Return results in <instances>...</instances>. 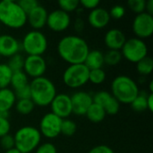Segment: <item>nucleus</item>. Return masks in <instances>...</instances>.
I'll use <instances>...</instances> for the list:
<instances>
[{
    "label": "nucleus",
    "mask_w": 153,
    "mask_h": 153,
    "mask_svg": "<svg viewBox=\"0 0 153 153\" xmlns=\"http://www.w3.org/2000/svg\"><path fill=\"white\" fill-rule=\"evenodd\" d=\"M89 51L90 48L86 40L75 35L65 36L57 44L58 55L70 65L83 64Z\"/></svg>",
    "instance_id": "nucleus-1"
},
{
    "label": "nucleus",
    "mask_w": 153,
    "mask_h": 153,
    "mask_svg": "<svg viewBox=\"0 0 153 153\" xmlns=\"http://www.w3.org/2000/svg\"><path fill=\"white\" fill-rule=\"evenodd\" d=\"M30 100L35 105L39 107L50 105L57 94L54 82L45 76L32 79L30 82Z\"/></svg>",
    "instance_id": "nucleus-2"
},
{
    "label": "nucleus",
    "mask_w": 153,
    "mask_h": 153,
    "mask_svg": "<svg viewBox=\"0 0 153 153\" xmlns=\"http://www.w3.org/2000/svg\"><path fill=\"white\" fill-rule=\"evenodd\" d=\"M140 93L136 82L127 75H118L111 83V94L119 103L131 104Z\"/></svg>",
    "instance_id": "nucleus-3"
},
{
    "label": "nucleus",
    "mask_w": 153,
    "mask_h": 153,
    "mask_svg": "<svg viewBox=\"0 0 153 153\" xmlns=\"http://www.w3.org/2000/svg\"><path fill=\"white\" fill-rule=\"evenodd\" d=\"M0 22L11 29H20L27 22V14L17 1H0Z\"/></svg>",
    "instance_id": "nucleus-4"
},
{
    "label": "nucleus",
    "mask_w": 153,
    "mask_h": 153,
    "mask_svg": "<svg viewBox=\"0 0 153 153\" xmlns=\"http://www.w3.org/2000/svg\"><path fill=\"white\" fill-rule=\"evenodd\" d=\"M14 138V147L21 153H30L35 151L41 141V134L38 128L25 126L19 128Z\"/></svg>",
    "instance_id": "nucleus-5"
},
{
    "label": "nucleus",
    "mask_w": 153,
    "mask_h": 153,
    "mask_svg": "<svg viewBox=\"0 0 153 153\" xmlns=\"http://www.w3.org/2000/svg\"><path fill=\"white\" fill-rule=\"evenodd\" d=\"M48 45L46 35L36 30L27 32L22 42V48L28 56H42L47 51Z\"/></svg>",
    "instance_id": "nucleus-6"
},
{
    "label": "nucleus",
    "mask_w": 153,
    "mask_h": 153,
    "mask_svg": "<svg viewBox=\"0 0 153 153\" xmlns=\"http://www.w3.org/2000/svg\"><path fill=\"white\" fill-rule=\"evenodd\" d=\"M90 70L84 64L69 65L63 74L64 83L71 89H78L89 82Z\"/></svg>",
    "instance_id": "nucleus-7"
},
{
    "label": "nucleus",
    "mask_w": 153,
    "mask_h": 153,
    "mask_svg": "<svg viewBox=\"0 0 153 153\" xmlns=\"http://www.w3.org/2000/svg\"><path fill=\"white\" fill-rule=\"evenodd\" d=\"M120 52L127 61L136 64L148 56V47L143 39L135 37L126 39Z\"/></svg>",
    "instance_id": "nucleus-8"
},
{
    "label": "nucleus",
    "mask_w": 153,
    "mask_h": 153,
    "mask_svg": "<svg viewBox=\"0 0 153 153\" xmlns=\"http://www.w3.org/2000/svg\"><path fill=\"white\" fill-rule=\"evenodd\" d=\"M62 118L58 117L52 112L45 114L39 122V133L41 136L48 139H54L61 134Z\"/></svg>",
    "instance_id": "nucleus-9"
},
{
    "label": "nucleus",
    "mask_w": 153,
    "mask_h": 153,
    "mask_svg": "<svg viewBox=\"0 0 153 153\" xmlns=\"http://www.w3.org/2000/svg\"><path fill=\"white\" fill-rule=\"evenodd\" d=\"M132 29L136 38L141 39L150 38L153 33V15L146 12L136 14L133 21Z\"/></svg>",
    "instance_id": "nucleus-10"
},
{
    "label": "nucleus",
    "mask_w": 153,
    "mask_h": 153,
    "mask_svg": "<svg viewBox=\"0 0 153 153\" xmlns=\"http://www.w3.org/2000/svg\"><path fill=\"white\" fill-rule=\"evenodd\" d=\"M47 70V62L42 56H27L24 58L23 72L32 79L41 77Z\"/></svg>",
    "instance_id": "nucleus-11"
},
{
    "label": "nucleus",
    "mask_w": 153,
    "mask_h": 153,
    "mask_svg": "<svg viewBox=\"0 0 153 153\" xmlns=\"http://www.w3.org/2000/svg\"><path fill=\"white\" fill-rule=\"evenodd\" d=\"M93 103H96L103 108L107 115L115 116L120 109V103L117 99L107 91H100L92 96Z\"/></svg>",
    "instance_id": "nucleus-12"
},
{
    "label": "nucleus",
    "mask_w": 153,
    "mask_h": 153,
    "mask_svg": "<svg viewBox=\"0 0 153 153\" xmlns=\"http://www.w3.org/2000/svg\"><path fill=\"white\" fill-rule=\"evenodd\" d=\"M71 24V16L68 13L61 9H56L48 14L47 24L48 27L56 32L65 30Z\"/></svg>",
    "instance_id": "nucleus-13"
},
{
    "label": "nucleus",
    "mask_w": 153,
    "mask_h": 153,
    "mask_svg": "<svg viewBox=\"0 0 153 153\" xmlns=\"http://www.w3.org/2000/svg\"><path fill=\"white\" fill-rule=\"evenodd\" d=\"M50 108L51 112L62 119L68 118L73 114L71 97L66 93H57L50 103Z\"/></svg>",
    "instance_id": "nucleus-14"
},
{
    "label": "nucleus",
    "mask_w": 153,
    "mask_h": 153,
    "mask_svg": "<svg viewBox=\"0 0 153 153\" xmlns=\"http://www.w3.org/2000/svg\"><path fill=\"white\" fill-rule=\"evenodd\" d=\"M71 97L72 101V110L76 116H85L87 110L93 103L92 96L83 91L74 92Z\"/></svg>",
    "instance_id": "nucleus-15"
},
{
    "label": "nucleus",
    "mask_w": 153,
    "mask_h": 153,
    "mask_svg": "<svg viewBox=\"0 0 153 153\" xmlns=\"http://www.w3.org/2000/svg\"><path fill=\"white\" fill-rule=\"evenodd\" d=\"M126 41V34L121 30L117 28L108 30L104 37L105 45L109 50H121Z\"/></svg>",
    "instance_id": "nucleus-16"
},
{
    "label": "nucleus",
    "mask_w": 153,
    "mask_h": 153,
    "mask_svg": "<svg viewBox=\"0 0 153 153\" xmlns=\"http://www.w3.org/2000/svg\"><path fill=\"white\" fill-rule=\"evenodd\" d=\"M48 11L47 9L39 4L33 10H31L29 13H27V22L36 30H39L47 24L48 19Z\"/></svg>",
    "instance_id": "nucleus-17"
},
{
    "label": "nucleus",
    "mask_w": 153,
    "mask_h": 153,
    "mask_svg": "<svg viewBox=\"0 0 153 153\" xmlns=\"http://www.w3.org/2000/svg\"><path fill=\"white\" fill-rule=\"evenodd\" d=\"M20 43L10 34L0 35V56L4 57H11L19 53Z\"/></svg>",
    "instance_id": "nucleus-18"
},
{
    "label": "nucleus",
    "mask_w": 153,
    "mask_h": 153,
    "mask_svg": "<svg viewBox=\"0 0 153 153\" xmlns=\"http://www.w3.org/2000/svg\"><path fill=\"white\" fill-rule=\"evenodd\" d=\"M88 22L91 27L95 29H102L110 22L109 13L103 7H97L90 12L88 15Z\"/></svg>",
    "instance_id": "nucleus-19"
},
{
    "label": "nucleus",
    "mask_w": 153,
    "mask_h": 153,
    "mask_svg": "<svg viewBox=\"0 0 153 153\" xmlns=\"http://www.w3.org/2000/svg\"><path fill=\"white\" fill-rule=\"evenodd\" d=\"M89 70L100 69L104 65V54L98 49L90 50L83 63Z\"/></svg>",
    "instance_id": "nucleus-20"
},
{
    "label": "nucleus",
    "mask_w": 153,
    "mask_h": 153,
    "mask_svg": "<svg viewBox=\"0 0 153 153\" xmlns=\"http://www.w3.org/2000/svg\"><path fill=\"white\" fill-rule=\"evenodd\" d=\"M16 97L14 91L10 88L0 89V111H10L15 105Z\"/></svg>",
    "instance_id": "nucleus-21"
},
{
    "label": "nucleus",
    "mask_w": 153,
    "mask_h": 153,
    "mask_svg": "<svg viewBox=\"0 0 153 153\" xmlns=\"http://www.w3.org/2000/svg\"><path fill=\"white\" fill-rule=\"evenodd\" d=\"M85 116L91 122L98 124V123L102 122L105 119L107 114L101 106L96 103H92L91 107L89 108V109L87 110Z\"/></svg>",
    "instance_id": "nucleus-22"
},
{
    "label": "nucleus",
    "mask_w": 153,
    "mask_h": 153,
    "mask_svg": "<svg viewBox=\"0 0 153 153\" xmlns=\"http://www.w3.org/2000/svg\"><path fill=\"white\" fill-rule=\"evenodd\" d=\"M27 84H29L28 76L23 72V70L17 71V72H13L10 85L13 87V89L14 91L17 90V89H20V88L27 85Z\"/></svg>",
    "instance_id": "nucleus-23"
},
{
    "label": "nucleus",
    "mask_w": 153,
    "mask_h": 153,
    "mask_svg": "<svg viewBox=\"0 0 153 153\" xmlns=\"http://www.w3.org/2000/svg\"><path fill=\"white\" fill-rule=\"evenodd\" d=\"M15 110L20 114L23 116H27L30 114L35 108V104L30 99L28 100H17L15 102Z\"/></svg>",
    "instance_id": "nucleus-24"
},
{
    "label": "nucleus",
    "mask_w": 153,
    "mask_h": 153,
    "mask_svg": "<svg viewBox=\"0 0 153 153\" xmlns=\"http://www.w3.org/2000/svg\"><path fill=\"white\" fill-rule=\"evenodd\" d=\"M136 70L142 75H149L153 70V60L149 56L136 63Z\"/></svg>",
    "instance_id": "nucleus-25"
},
{
    "label": "nucleus",
    "mask_w": 153,
    "mask_h": 153,
    "mask_svg": "<svg viewBox=\"0 0 153 153\" xmlns=\"http://www.w3.org/2000/svg\"><path fill=\"white\" fill-rule=\"evenodd\" d=\"M13 72L7 64H0V89L8 88L11 82Z\"/></svg>",
    "instance_id": "nucleus-26"
},
{
    "label": "nucleus",
    "mask_w": 153,
    "mask_h": 153,
    "mask_svg": "<svg viewBox=\"0 0 153 153\" xmlns=\"http://www.w3.org/2000/svg\"><path fill=\"white\" fill-rule=\"evenodd\" d=\"M147 95L144 92H140L132 101L131 108L137 112H143L147 109Z\"/></svg>",
    "instance_id": "nucleus-27"
},
{
    "label": "nucleus",
    "mask_w": 153,
    "mask_h": 153,
    "mask_svg": "<svg viewBox=\"0 0 153 153\" xmlns=\"http://www.w3.org/2000/svg\"><path fill=\"white\" fill-rule=\"evenodd\" d=\"M123 56L120 50H108L106 54H104V63L110 66H115L118 65Z\"/></svg>",
    "instance_id": "nucleus-28"
},
{
    "label": "nucleus",
    "mask_w": 153,
    "mask_h": 153,
    "mask_svg": "<svg viewBox=\"0 0 153 153\" xmlns=\"http://www.w3.org/2000/svg\"><path fill=\"white\" fill-rule=\"evenodd\" d=\"M23 64H24V57L22 54L17 53L11 57H9L7 65L12 70V72H17L23 70Z\"/></svg>",
    "instance_id": "nucleus-29"
},
{
    "label": "nucleus",
    "mask_w": 153,
    "mask_h": 153,
    "mask_svg": "<svg viewBox=\"0 0 153 153\" xmlns=\"http://www.w3.org/2000/svg\"><path fill=\"white\" fill-rule=\"evenodd\" d=\"M76 130H77V126L73 120L69 118H65L62 120V124H61L62 134L67 137H71L76 133Z\"/></svg>",
    "instance_id": "nucleus-30"
},
{
    "label": "nucleus",
    "mask_w": 153,
    "mask_h": 153,
    "mask_svg": "<svg viewBox=\"0 0 153 153\" xmlns=\"http://www.w3.org/2000/svg\"><path fill=\"white\" fill-rule=\"evenodd\" d=\"M106 73L102 68L90 70L89 82H91L93 84H101L106 80Z\"/></svg>",
    "instance_id": "nucleus-31"
},
{
    "label": "nucleus",
    "mask_w": 153,
    "mask_h": 153,
    "mask_svg": "<svg viewBox=\"0 0 153 153\" xmlns=\"http://www.w3.org/2000/svg\"><path fill=\"white\" fill-rule=\"evenodd\" d=\"M59 9L65 11V13H70L77 10L80 5V1L78 0H59L57 2Z\"/></svg>",
    "instance_id": "nucleus-32"
},
{
    "label": "nucleus",
    "mask_w": 153,
    "mask_h": 153,
    "mask_svg": "<svg viewBox=\"0 0 153 153\" xmlns=\"http://www.w3.org/2000/svg\"><path fill=\"white\" fill-rule=\"evenodd\" d=\"M127 4L128 7L136 14L145 12V5H146L145 0H129L127 2Z\"/></svg>",
    "instance_id": "nucleus-33"
},
{
    "label": "nucleus",
    "mask_w": 153,
    "mask_h": 153,
    "mask_svg": "<svg viewBox=\"0 0 153 153\" xmlns=\"http://www.w3.org/2000/svg\"><path fill=\"white\" fill-rule=\"evenodd\" d=\"M110 18H114V19H121L122 17L125 16L126 14V8L124 5L122 4H116L114 6L111 7L110 11H108Z\"/></svg>",
    "instance_id": "nucleus-34"
},
{
    "label": "nucleus",
    "mask_w": 153,
    "mask_h": 153,
    "mask_svg": "<svg viewBox=\"0 0 153 153\" xmlns=\"http://www.w3.org/2000/svg\"><path fill=\"white\" fill-rule=\"evenodd\" d=\"M17 3L21 6V8L26 13V14L39 4L37 0H20L17 1Z\"/></svg>",
    "instance_id": "nucleus-35"
},
{
    "label": "nucleus",
    "mask_w": 153,
    "mask_h": 153,
    "mask_svg": "<svg viewBox=\"0 0 153 153\" xmlns=\"http://www.w3.org/2000/svg\"><path fill=\"white\" fill-rule=\"evenodd\" d=\"M0 145L5 151L14 148V138L13 135L7 134L0 138Z\"/></svg>",
    "instance_id": "nucleus-36"
},
{
    "label": "nucleus",
    "mask_w": 153,
    "mask_h": 153,
    "mask_svg": "<svg viewBox=\"0 0 153 153\" xmlns=\"http://www.w3.org/2000/svg\"><path fill=\"white\" fill-rule=\"evenodd\" d=\"M14 91L16 100H28L30 99V83L20 88L17 89Z\"/></svg>",
    "instance_id": "nucleus-37"
},
{
    "label": "nucleus",
    "mask_w": 153,
    "mask_h": 153,
    "mask_svg": "<svg viewBox=\"0 0 153 153\" xmlns=\"http://www.w3.org/2000/svg\"><path fill=\"white\" fill-rule=\"evenodd\" d=\"M35 153H57L56 147L51 143H44L39 144L35 150Z\"/></svg>",
    "instance_id": "nucleus-38"
},
{
    "label": "nucleus",
    "mask_w": 153,
    "mask_h": 153,
    "mask_svg": "<svg viewBox=\"0 0 153 153\" xmlns=\"http://www.w3.org/2000/svg\"><path fill=\"white\" fill-rule=\"evenodd\" d=\"M11 129L10 122L7 118L0 117V138L7 134H9Z\"/></svg>",
    "instance_id": "nucleus-39"
},
{
    "label": "nucleus",
    "mask_w": 153,
    "mask_h": 153,
    "mask_svg": "<svg viewBox=\"0 0 153 153\" xmlns=\"http://www.w3.org/2000/svg\"><path fill=\"white\" fill-rule=\"evenodd\" d=\"M100 2V0H82L80 1V4L85 8V9H90L91 11L99 7Z\"/></svg>",
    "instance_id": "nucleus-40"
},
{
    "label": "nucleus",
    "mask_w": 153,
    "mask_h": 153,
    "mask_svg": "<svg viewBox=\"0 0 153 153\" xmlns=\"http://www.w3.org/2000/svg\"><path fill=\"white\" fill-rule=\"evenodd\" d=\"M88 153H115V152L108 145H97L91 149Z\"/></svg>",
    "instance_id": "nucleus-41"
},
{
    "label": "nucleus",
    "mask_w": 153,
    "mask_h": 153,
    "mask_svg": "<svg viewBox=\"0 0 153 153\" xmlns=\"http://www.w3.org/2000/svg\"><path fill=\"white\" fill-rule=\"evenodd\" d=\"M147 109L153 112V93H149L147 95Z\"/></svg>",
    "instance_id": "nucleus-42"
},
{
    "label": "nucleus",
    "mask_w": 153,
    "mask_h": 153,
    "mask_svg": "<svg viewBox=\"0 0 153 153\" xmlns=\"http://www.w3.org/2000/svg\"><path fill=\"white\" fill-rule=\"evenodd\" d=\"M145 12L151 15H153V0H148L146 2Z\"/></svg>",
    "instance_id": "nucleus-43"
},
{
    "label": "nucleus",
    "mask_w": 153,
    "mask_h": 153,
    "mask_svg": "<svg viewBox=\"0 0 153 153\" xmlns=\"http://www.w3.org/2000/svg\"><path fill=\"white\" fill-rule=\"evenodd\" d=\"M4 153H21V152L18 151V150L14 147V148H13V149H10V150L5 151V152Z\"/></svg>",
    "instance_id": "nucleus-44"
},
{
    "label": "nucleus",
    "mask_w": 153,
    "mask_h": 153,
    "mask_svg": "<svg viewBox=\"0 0 153 153\" xmlns=\"http://www.w3.org/2000/svg\"><path fill=\"white\" fill-rule=\"evenodd\" d=\"M149 88H150V92H151V93H153V82L152 81H151V82H150Z\"/></svg>",
    "instance_id": "nucleus-45"
},
{
    "label": "nucleus",
    "mask_w": 153,
    "mask_h": 153,
    "mask_svg": "<svg viewBox=\"0 0 153 153\" xmlns=\"http://www.w3.org/2000/svg\"><path fill=\"white\" fill-rule=\"evenodd\" d=\"M0 57H1V56H0Z\"/></svg>",
    "instance_id": "nucleus-46"
}]
</instances>
